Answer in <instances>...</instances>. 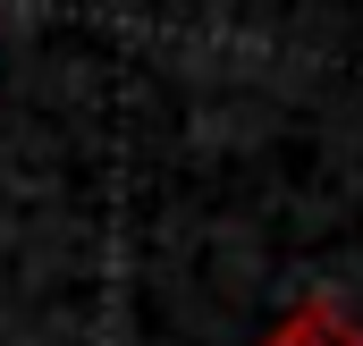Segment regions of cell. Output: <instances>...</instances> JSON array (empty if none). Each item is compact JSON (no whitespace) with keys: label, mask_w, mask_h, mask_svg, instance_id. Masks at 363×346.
I'll list each match as a JSON object with an SVG mask.
<instances>
[{"label":"cell","mask_w":363,"mask_h":346,"mask_svg":"<svg viewBox=\"0 0 363 346\" xmlns=\"http://www.w3.org/2000/svg\"><path fill=\"white\" fill-rule=\"evenodd\" d=\"M262 346H363V321H347L330 296H313V304H296Z\"/></svg>","instance_id":"obj_1"}]
</instances>
